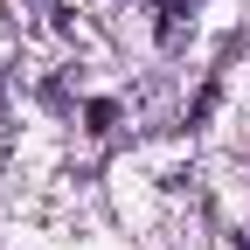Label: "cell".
<instances>
[{"mask_svg":"<svg viewBox=\"0 0 250 250\" xmlns=\"http://www.w3.org/2000/svg\"><path fill=\"white\" fill-rule=\"evenodd\" d=\"M83 118H90V132H111V125H118V104H111V98H90Z\"/></svg>","mask_w":250,"mask_h":250,"instance_id":"obj_1","label":"cell"},{"mask_svg":"<svg viewBox=\"0 0 250 250\" xmlns=\"http://www.w3.org/2000/svg\"><path fill=\"white\" fill-rule=\"evenodd\" d=\"M243 250H250V229H243Z\"/></svg>","mask_w":250,"mask_h":250,"instance_id":"obj_2","label":"cell"}]
</instances>
